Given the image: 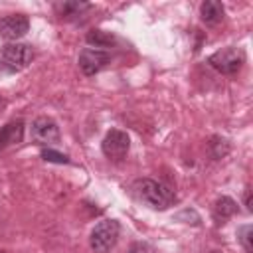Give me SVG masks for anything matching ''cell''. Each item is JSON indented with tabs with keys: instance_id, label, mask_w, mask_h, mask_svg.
I'll return each instance as SVG.
<instances>
[{
	"instance_id": "obj_12",
	"label": "cell",
	"mask_w": 253,
	"mask_h": 253,
	"mask_svg": "<svg viewBox=\"0 0 253 253\" xmlns=\"http://www.w3.org/2000/svg\"><path fill=\"white\" fill-rule=\"evenodd\" d=\"M87 43L95 45L97 49H103V47H109L115 43V36L111 32H105V30H91L87 34Z\"/></svg>"
},
{
	"instance_id": "obj_16",
	"label": "cell",
	"mask_w": 253,
	"mask_h": 253,
	"mask_svg": "<svg viewBox=\"0 0 253 253\" xmlns=\"http://www.w3.org/2000/svg\"><path fill=\"white\" fill-rule=\"evenodd\" d=\"M42 158L47 160V162H57V164H67L69 162V158L65 154H59V152H55L51 148H43L42 150Z\"/></svg>"
},
{
	"instance_id": "obj_15",
	"label": "cell",
	"mask_w": 253,
	"mask_h": 253,
	"mask_svg": "<svg viewBox=\"0 0 253 253\" xmlns=\"http://www.w3.org/2000/svg\"><path fill=\"white\" fill-rule=\"evenodd\" d=\"M83 8H87V4H81V2H63L57 6L61 16H77Z\"/></svg>"
},
{
	"instance_id": "obj_17",
	"label": "cell",
	"mask_w": 253,
	"mask_h": 253,
	"mask_svg": "<svg viewBox=\"0 0 253 253\" xmlns=\"http://www.w3.org/2000/svg\"><path fill=\"white\" fill-rule=\"evenodd\" d=\"M128 253H156V251H154V247H152L150 243H146V241H136V243L130 245Z\"/></svg>"
},
{
	"instance_id": "obj_1",
	"label": "cell",
	"mask_w": 253,
	"mask_h": 253,
	"mask_svg": "<svg viewBox=\"0 0 253 253\" xmlns=\"http://www.w3.org/2000/svg\"><path fill=\"white\" fill-rule=\"evenodd\" d=\"M136 194L144 204H148L154 210H166L176 202V194L172 188L150 178H144L136 184Z\"/></svg>"
},
{
	"instance_id": "obj_18",
	"label": "cell",
	"mask_w": 253,
	"mask_h": 253,
	"mask_svg": "<svg viewBox=\"0 0 253 253\" xmlns=\"http://www.w3.org/2000/svg\"><path fill=\"white\" fill-rule=\"evenodd\" d=\"M245 206L251 210V192H249V190L245 192Z\"/></svg>"
},
{
	"instance_id": "obj_8",
	"label": "cell",
	"mask_w": 253,
	"mask_h": 253,
	"mask_svg": "<svg viewBox=\"0 0 253 253\" xmlns=\"http://www.w3.org/2000/svg\"><path fill=\"white\" fill-rule=\"evenodd\" d=\"M30 30V20L24 14H10L0 20V36L8 42H16Z\"/></svg>"
},
{
	"instance_id": "obj_3",
	"label": "cell",
	"mask_w": 253,
	"mask_h": 253,
	"mask_svg": "<svg viewBox=\"0 0 253 253\" xmlns=\"http://www.w3.org/2000/svg\"><path fill=\"white\" fill-rule=\"evenodd\" d=\"M208 63H210L215 71H219V73H223V75H233V73H237V71L243 67V63H245V53H243V49H239V47H223V49L211 53V55L208 57Z\"/></svg>"
},
{
	"instance_id": "obj_4",
	"label": "cell",
	"mask_w": 253,
	"mask_h": 253,
	"mask_svg": "<svg viewBox=\"0 0 253 253\" xmlns=\"http://www.w3.org/2000/svg\"><path fill=\"white\" fill-rule=\"evenodd\" d=\"M32 59H34V49L30 43L10 42L2 49V63L6 65L8 71H18V69L28 67Z\"/></svg>"
},
{
	"instance_id": "obj_13",
	"label": "cell",
	"mask_w": 253,
	"mask_h": 253,
	"mask_svg": "<svg viewBox=\"0 0 253 253\" xmlns=\"http://www.w3.org/2000/svg\"><path fill=\"white\" fill-rule=\"evenodd\" d=\"M210 152H211L213 158H223V156L229 152L227 140H223V138H219V136H213L211 142H210Z\"/></svg>"
},
{
	"instance_id": "obj_11",
	"label": "cell",
	"mask_w": 253,
	"mask_h": 253,
	"mask_svg": "<svg viewBox=\"0 0 253 253\" xmlns=\"http://www.w3.org/2000/svg\"><path fill=\"white\" fill-rule=\"evenodd\" d=\"M235 210H237V204L231 198H227V196L217 198V202L213 204V219H215V223L217 225L225 223V219H229L235 213Z\"/></svg>"
},
{
	"instance_id": "obj_14",
	"label": "cell",
	"mask_w": 253,
	"mask_h": 253,
	"mask_svg": "<svg viewBox=\"0 0 253 253\" xmlns=\"http://www.w3.org/2000/svg\"><path fill=\"white\" fill-rule=\"evenodd\" d=\"M251 237H253V227H251V225H243V227H239V231H237V239H239V243L243 245V249H245L247 253H253Z\"/></svg>"
},
{
	"instance_id": "obj_7",
	"label": "cell",
	"mask_w": 253,
	"mask_h": 253,
	"mask_svg": "<svg viewBox=\"0 0 253 253\" xmlns=\"http://www.w3.org/2000/svg\"><path fill=\"white\" fill-rule=\"evenodd\" d=\"M32 138L45 146V144H53L59 140V126L53 119L49 117H38L34 123H32Z\"/></svg>"
},
{
	"instance_id": "obj_2",
	"label": "cell",
	"mask_w": 253,
	"mask_h": 253,
	"mask_svg": "<svg viewBox=\"0 0 253 253\" xmlns=\"http://www.w3.org/2000/svg\"><path fill=\"white\" fill-rule=\"evenodd\" d=\"M119 233H121V225L119 221L115 219H103L99 221L93 231H91V237H89V245L95 253H109L117 239H119Z\"/></svg>"
},
{
	"instance_id": "obj_9",
	"label": "cell",
	"mask_w": 253,
	"mask_h": 253,
	"mask_svg": "<svg viewBox=\"0 0 253 253\" xmlns=\"http://www.w3.org/2000/svg\"><path fill=\"white\" fill-rule=\"evenodd\" d=\"M22 136H24V123L22 121H12V123L4 125L0 128V150L22 142Z\"/></svg>"
},
{
	"instance_id": "obj_5",
	"label": "cell",
	"mask_w": 253,
	"mask_h": 253,
	"mask_svg": "<svg viewBox=\"0 0 253 253\" xmlns=\"http://www.w3.org/2000/svg\"><path fill=\"white\" fill-rule=\"evenodd\" d=\"M101 148H103V154H105L107 158H111V160H121V158L126 156V152H128V148H130V138H128V134H126L125 130L113 128V130H109V132L105 134Z\"/></svg>"
},
{
	"instance_id": "obj_10",
	"label": "cell",
	"mask_w": 253,
	"mask_h": 253,
	"mask_svg": "<svg viewBox=\"0 0 253 253\" xmlns=\"http://www.w3.org/2000/svg\"><path fill=\"white\" fill-rule=\"evenodd\" d=\"M200 16H202V20L206 24L213 26L223 18V4L217 2V0H206L200 6Z\"/></svg>"
},
{
	"instance_id": "obj_6",
	"label": "cell",
	"mask_w": 253,
	"mask_h": 253,
	"mask_svg": "<svg viewBox=\"0 0 253 253\" xmlns=\"http://www.w3.org/2000/svg\"><path fill=\"white\" fill-rule=\"evenodd\" d=\"M111 61V53L107 49H97V47H85L79 53V67L85 75H95L99 73L107 63Z\"/></svg>"
}]
</instances>
